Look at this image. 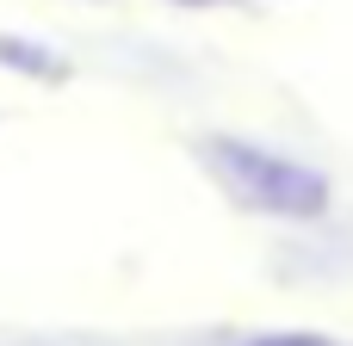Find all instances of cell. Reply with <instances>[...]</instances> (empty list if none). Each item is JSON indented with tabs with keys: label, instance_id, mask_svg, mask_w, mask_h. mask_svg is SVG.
Segmentation results:
<instances>
[{
	"label": "cell",
	"instance_id": "cell-3",
	"mask_svg": "<svg viewBox=\"0 0 353 346\" xmlns=\"http://www.w3.org/2000/svg\"><path fill=\"white\" fill-rule=\"evenodd\" d=\"M186 6H217V0H186Z\"/></svg>",
	"mask_w": 353,
	"mask_h": 346
},
{
	"label": "cell",
	"instance_id": "cell-1",
	"mask_svg": "<svg viewBox=\"0 0 353 346\" xmlns=\"http://www.w3.org/2000/svg\"><path fill=\"white\" fill-rule=\"evenodd\" d=\"M205 161L217 167V180L254 204V210H279V217H323L329 210V180L310 173L304 161H285L261 142H236V136H211Z\"/></svg>",
	"mask_w": 353,
	"mask_h": 346
},
{
	"label": "cell",
	"instance_id": "cell-2",
	"mask_svg": "<svg viewBox=\"0 0 353 346\" xmlns=\"http://www.w3.org/2000/svg\"><path fill=\"white\" fill-rule=\"evenodd\" d=\"M254 346H329V340H316V334H279V340H254Z\"/></svg>",
	"mask_w": 353,
	"mask_h": 346
}]
</instances>
